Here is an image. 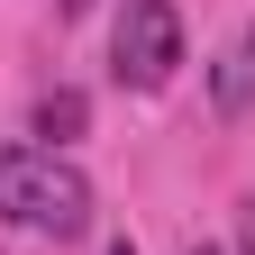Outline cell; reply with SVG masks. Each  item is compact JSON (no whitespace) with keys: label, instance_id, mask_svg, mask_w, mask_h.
Masks as SVG:
<instances>
[{"label":"cell","instance_id":"6da1fadb","mask_svg":"<svg viewBox=\"0 0 255 255\" xmlns=\"http://www.w3.org/2000/svg\"><path fill=\"white\" fill-rule=\"evenodd\" d=\"M0 219L46 228V237H82L91 228L82 164H64V155H46V146H0Z\"/></svg>","mask_w":255,"mask_h":255},{"label":"cell","instance_id":"7a4b0ae2","mask_svg":"<svg viewBox=\"0 0 255 255\" xmlns=\"http://www.w3.org/2000/svg\"><path fill=\"white\" fill-rule=\"evenodd\" d=\"M110 55H119V82H128V91H164L173 64H182V18H173V0H128Z\"/></svg>","mask_w":255,"mask_h":255},{"label":"cell","instance_id":"3957f363","mask_svg":"<svg viewBox=\"0 0 255 255\" xmlns=\"http://www.w3.org/2000/svg\"><path fill=\"white\" fill-rule=\"evenodd\" d=\"M210 110H219V119H246V110H255V27L219 55V73H210Z\"/></svg>","mask_w":255,"mask_h":255},{"label":"cell","instance_id":"277c9868","mask_svg":"<svg viewBox=\"0 0 255 255\" xmlns=\"http://www.w3.org/2000/svg\"><path fill=\"white\" fill-rule=\"evenodd\" d=\"M82 119H91L82 91H46V101H37V137H46V155H55V146H73V137H82Z\"/></svg>","mask_w":255,"mask_h":255},{"label":"cell","instance_id":"5b68a950","mask_svg":"<svg viewBox=\"0 0 255 255\" xmlns=\"http://www.w3.org/2000/svg\"><path fill=\"white\" fill-rule=\"evenodd\" d=\"M237 255H255V201L237 210Z\"/></svg>","mask_w":255,"mask_h":255},{"label":"cell","instance_id":"8992f818","mask_svg":"<svg viewBox=\"0 0 255 255\" xmlns=\"http://www.w3.org/2000/svg\"><path fill=\"white\" fill-rule=\"evenodd\" d=\"M55 9H64V18H82V9H91V0H55Z\"/></svg>","mask_w":255,"mask_h":255},{"label":"cell","instance_id":"52a82bcc","mask_svg":"<svg viewBox=\"0 0 255 255\" xmlns=\"http://www.w3.org/2000/svg\"><path fill=\"white\" fill-rule=\"evenodd\" d=\"M110 255H137V246H128V237H119V246H110Z\"/></svg>","mask_w":255,"mask_h":255},{"label":"cell","instance_id":"ba28073f","mask_svg":"<svg viewBox=\"0 0 255 255\" xmlns=\"http://www.w3.org/2000/svg\"><path fill=\"white\" fill-rule=\"evenodd\" d=\"M191 255H219V246H191Z\"/></svg>","mask_w":255,"mask_h":255}]
</instances>
